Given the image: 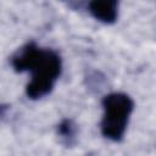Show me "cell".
Instances as JSON below:
<instances>
[{"mask_svg": "<svg viewBox=\"0 0 156 156\" xmlns=\"http://www.w3.org/2000/svg\"><path fill=\"white\" fill-rule=\"evenodd\" d=\"M12 68L18 72H29L30 80L26 87V95L30 100H39L49 95L62 72L60 54L49 48H41L35 41L21 46L10 58Z\"/></svg>", "mask_w": 156, "mask_h": 156, "instance_id": "cell-1", "label": "cell"}, {"mask_svg": "<svg viewBox=\"0 0 156 156\" xmlns=\"http://www.w3.org/2000/svg\"><path fill=\"white\" fill-rule=\"evenodd\" d=\"M101 105L104 108L100 122L102 136L115 143L122 141L134 110L133 99L126 93H110L102 98Z\"/></svg>", "mask_w": 156, "mask_h": 156, "instance_id": "cell-2", "label": "cell"}, {"mask_svg": "<svg viewBox=\"0 0 156 156\" xmlns=\"http://www.w3.org/2000/svg\"><path fill=\"white\" fill-rule=\"evenodd\" d=\"M117 0H93L87 4L88 12L104 24H113L118 18Z\"/></svg>", "mask_w": 156, "mask_h": 156, "instance_id": "cell-3", "label": "cell"}, {"mask_svg": "<svg viewBox=\"0 0 156 156\" xmlns=\"http://www.w3.org/2000/svg\"><path fill=\"white\" fill-rule=\"evenodd\" d=\"M56 133L60 138V141L67 146L72 147L77 143V135H78V126L72 118H63L57 124Z\"/></svg>", "mask_w": 156, "mask_h": 156, "instance_id": "cell-4", "label": "cell"}, {"mask_svg": "<svg viewBox=\"0 0 156 156\" xmlns=\"http://www.w3.org/2000/svg\"><path fill=\"white\" fill-rule=\"evenodd\" d=\"M87 80V87L89 89H95V90H100L104 82H105V77L96 71H93L90 73H88V76L85 77Z\"/></svg>", "mask_w": 156, "mask_h": 156, "instance_id": "cell-5", "label": "cell"}]
</instances>
